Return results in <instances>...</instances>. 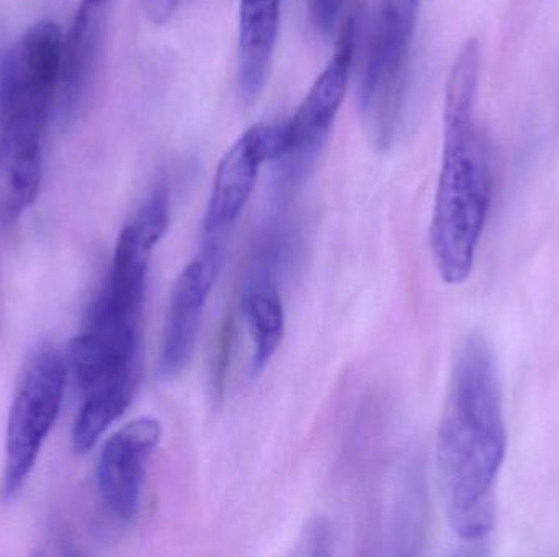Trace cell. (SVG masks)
Here are the masks:
<instances>
[{"instance_id": "obj_1", "label": "cell", "mask_w": 559, "mask_h": 557, "mask_svg": "<svg viewBox=\"0 0 559 557\" xmlns=\"http://www.w3.org/2000/svg\"><path fill=\"white\" fill-rule=\"evenodd\" d=\"M508 451L501 382L485 337L472 334L456 353L437 434V468L450 526L462 542L495 529V489Z\"/></svg>"}, {"instance_id": "obj_2", "label": "cell", "mask_w": 559, "mask_h": 557, "mask_svg": "<svg viewBox=\"0 0 559 557\" xmlns=\"http://www.w3.org/2000/svg\"><path fill=\"white\" fill-rule=\"evenodd\" d=\"M481 49L465 43L447 81L443 156L430 222V249L447 284L472 275L492 198L491 150L476 121Z\"/></svg>"}, {"instance_id": "obj_3", "label": "cell", "mask_w": 559, "mask_h": 557, "mask_svg": "<svg viewBox=\"0 0 559 557\" xmlns=\"http://www.w3.org/2000/svg\"><path fill=\"white\" fill-rule=\"evenodd\" d=\"M419 5L420 0L381 2L360 88L361 117L374 143H391L400 126Z\"/></svg>"}, {"instance_id": "obj_4", "label": "cell", "mask_w": 559, "mask_h": 557, "mask_svg": "<svg viewBox=\"0 0 559 557\" xmlns=\"http://www.w3.org/2000/svg\"><path fill=\"white\" fill-rule=\"evenodd\" d=\"M64 386L66 366L59 353L45 350L36 355L16 389L7 421L3 458L7 497L16 496L28 480L61 411Z\"/></svg>"}, {"instance_id": "obj_5", "label": "cell", "mask_w": 559, "mask_h": 557, "mask_svg": "<svg viewBox=\"0 0 559 557\" xmlns=\"http://www.w3.org/2000/svg\"><path fill=\"white\" fill-rule=\"evenodd\" d=\"M64 36L56 23L29 26L0 65V124L12 120L48 123L58 97Z\"/></svg>"}, {"instance_id": "obj_6", "label": "cell", "mask_w": 559, "mask_h": 557, "mask_svg": "<svg viewBox=\"0 0 559 557\" xmlns=\"http://www.w3.org/2000/svg\"><path fill=\"white\" fill-rule=\"evenodd\" d=\"M355 39L357 15L354 13L342 26L331 61L316 78L298 110L283 123V156L277 164L288 170L289 177L306 172L328 141L347 90Z\"/></svg>"}, {"instance_id": "obj_7", "label": "cell", "mask_w": 559, "mask_h": 557, "mask_svg": "<svg viewBox=\"0 0 559 557\" xmlns=\"http://www.w3.org/2000/svg\"><path fill=\"white\" fill-rule=\"evenodd\" d=\"M283 154V123L258 124L246 131L223 156L203 219V242L222 244L241 218L254 193L261 167Z\"/></svg>"}, {"instance_id": "obj_8", "label": "cell", "mask_w": 559, "mask_h": 557, "mask_svg": "<svg viewBox=\"0 0 559 557\" xmlns=\"http://www.w3.org/2000/svg\"><path fill=\"white\" fill-rule=\"evenodd\" d=\"M222 244L203 242L197 257L180 271L170 290L159 355V375L174 379L192 360L206 301L222 265Z\"/></svg>"}, {"instance_id": "obj_9", "label": "cell", "mask_w": 559, "mask_h": 557, "mask_svg": "<svg viewBox=\"0 0 559 557\" xmlns=\"http://www.w3.org/2000/svg\"><path fill=\"white\" fill-rule=\"evenodd\" d=\"M160 437L159 421L140 417L115 432L102 447L97 464L98 493L108 510L123 522H133L140 516L147 461Z\"/></svg>"}, {"instance_id": "obj_10", "label": "cell", "mask_w": 559, "mask_h": 557, "mask_svg": "<svg viewBox=\"0 0 559 557\" xmlns=\"http://www.w3.org/2000/svg\"><path fill=\"white\" fill-rule=\"evenodd\" d=\"M111 0H81L62 46L58 107L62 121H75L87 105L104 45Z\"/></svg>"}, {"instance_id": "obj_11", "label": "cell", "mask_w": 559, "mask_h": 557, "mask_svg": "<svg viewBox=\"0 0 559 557\" xmlns=\"http://www.w3.org/2000/svg\"><path fill=\"white\" fill-rule=\"evenodd\" d=\"M45 128L35 120L0 126V228L15 225L38 196Z\"/></svg>"}, {"instance_id": "obj_12", "label": "cell", "mask_w": 559, "mask_h": 557, "mask_svg": "<svg viewBox=\"0 0 559 557\" xmlns=\"http://www.w3.org/2000/svg\"><path fill=\"white\" fill-rule=\"evenodd\" d=\"M282 0H239L238 88L246 104L261 97L277 46Z\"/></svg>"}, {"instance_id": "obj_13", "label": "cell", "mask_w": 559, "mask_h": 557, "mask_svg": "<svg viewBox=\"0 0 559 557\" xmlns=\"http://www.w3.org/2000/svg\"><path fill=\"white\" fill-rule=\"evenodd\" d=\"M138 372L118 373L85 392V401L72 428V447L84 455L124 414L136 389Z\"/></svg>"}, {"instance_id": "obj_14", "label": "cell", "mask_w": 559, "mask_h": 557, "mask_svg": "<svg viewBox=\"0 0 559 557\" xmlns=\"http://www.w3.org/2000/svg\"><path fill=\"white\" fill-rule=\"evenodd\" d=\"M241 304L252 336L251 373L258 376L274 359L285 334V307L274 278H254L246 287Z\"/></svg>"}, {"instance_id": "obj_15", "label": "cell", "mask_w": 559, "mask_h": 557, "mask_svg": "<svg viewBox=\"0 0 559 557\" xmlns=\"http://www.w3.org/2000/svg\"><path fill=\"white\" fill-rule=\"evenodd\" d=\"M347 0H309L312 23L321 35H329Z\"/></svg>"}, {"instance_id": "obj_16", "label": "cell", "mask_w": 559, "mask_h": 557, "mask_svg": "<svg viewBox=\"0 0 559 557\" xmlns=\"http://www.w3.org/2000/svg\"><path fill=\"white\" fill-rule=\"evenodd\" d=\"M308 546H311V555H325V546L331 543V530L324 522H316L309 530L308 538H306Z\"/></svg>"}]
</instances>
